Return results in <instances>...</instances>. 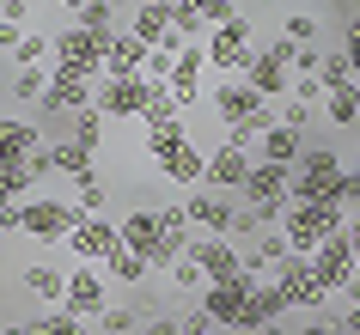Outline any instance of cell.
I'll list each match as a JSON object with an SVG mask.
<instances>
[{"mask_svg":"<svg viewBox=\"0 0 360 335\" xmlns=\"http://www.w3.org/2000/svg\"><path fill=\"white\" fill-rule=\"evenodd\" d=\"M300 152H305V134L300 129H269L263 140H257V152H250V159H257V165H281V171H293L300 165Z\"/></svg>","mask_w":360,"mask_h":335,"instance_id":"23","label":"cell"},{"mask_svg":"<svg viewBox=\"0 0 360 335\" xmlns=\"http://www.w3.org/2000/svg\"><path fill=\"white\" fill-rule=\"evenodd\" d=\"M336 323H342V335H360V305H342Z\"/></svg>","mask_w":360,"mask_h":335,"instance_id":"53","label":"cell"},{"mask_svg":"<svg viewBox=\"0 0 360 335\" xmlns=\"http://www.w3.org/2000/svg\"><path fill=\"white\" fill-rule=\"evenodd\" d=\"M202 19H208L214 31H220V25L232 19V0H202Z\"/></svg>","mask_w":360,"mask_h":335,"instance_id":"52","label":"cell"},{"mask_svg":"<svg viewBox=\"0 0 360 335\" xmlns=\"http://www.w3.org/2000/svg\"><path fill=\"white\" fill-rule=\"evenodd\" d=\"M25 329H31V335H92L79 317L61 311V305H49V311H31V317H25Z\"/></svg>","mask_w":360,"mask_h":335,"instance_id":"31","label":"cell"},{"mask_svg":"<svg viewBox=\"0 0 360 335\" xmlns=\"http://www.w3.org/2000/svg\"><path fill=\"white\" fill-rule=\"evenodd\" d=\"M171 6H202V0H171Z\"/></svg>","mask_w":360,"mask_h":335,"instance_id":"59","label":"cell"},{"mask_svg":"<svg viewBox=\"0 0 360 335\" xmlns=\"http://www.w3.org/2000/svg\"><path fill=\"white\" fill-rule=\"evenodd\" d=\"M287 183H293V171L257 165V159H250V177H245V189H238V207H281V202H293Z\"/></svg>","mask_w":360,"mask_h":335,"instance_id":"18","label":"cell"},{"mask_svg":"<svg viewBox=\"0 0 360 335\" xmlns=\"http://www.w3.org/2000/svg\"><path fill=\"white\" fill-rule=\"evenodd\" d=\"M92 335H98V329H92Z\"/></svg>","mask_w":360,"mask_h":335,"instance_id":"60","label":"cell"},{"mask_svg":"<svg viewBox=\"0 0 360 335\" xmlns=\"http://www.w3.org/2000/svg\"><path fill=\"white\" fill-rule=\"evenodd\" d=\"M257 335H287V323H275V329H257Z\"/></svg>","mask_w":360,"mask_h":335,"instance_id":"58","label":"cell"},{"mask_svg":"<svg viewBox=\"0 0 360 335\" xmlns=\"http://www.w3.org/2000/svg\"><path fill=\"white\" fill-rule=\"evenodd\" d=\"M342 207H354V214H360V165L342 171Z\"/></svg>","mask_w":360,"mask_h":335,"instance_id":"50","label":"cell"},{"mask_svg":"<svg viewBox=\"0 0 360 335\" xmlns=\"http://www.w3.org/2000/svg\"><path fill=\"white\" fill-rule=\"evenodd\" d=\"M177 147H190V122H184V116H177V122H159V129H147V140H141V152H147L153 165H159V159H171Z\"/></svg>","mask_w":360,"mask_h":335,"instance_id":"28","label":"cell"},{"mask_svg":"<svg viewBox=\"0 0 360 335\" xmlns=\"http://www.w3.org/2000/svg\"><path fill=\"white\" fill-rule=\"evenodd\" d=\"M31 189H37V177H31V159H13V165H0V195L25 202Z\"/></svg>","mask_w":360,"mask_h":335,"instance_id":"41","label":"cell"},{"mask_svg":"<svg viewBox=\"0 0 360 335\" xmlns=\"http://www.w3.org/2000/svg\"><path fill=\"white\" fill-rule=\"evenodd\" d=\"M342 232H348V244H354V262H360V214H348V225H342Z\"/></svg>","mask_w":360,"mask_h":335,"instance_id":"55","label":"cell"},{"mask_svg":"<svg viewBox=\"0 0 360 335\" xmlns=\"http://www.w3.org/2000/svg\"><path fill=\"white\" fill-rule=\"evenodd\" d=\"M184 104L171 98V86H147V104H141V129H159V122H177Z\"/></svg>","mask_w":360,"mask_h":335,"instance_id":"33","label":"cell"},{"mask_svg":"<svg viewBox=\"0 0 360 335\" xmlns=\"http://www.w3.org/2000/svg\"><path fill=\"white\" fill-rule=\"evenodd\" d=\"M104 305H110V275H104L98 262H79V268H68L61 311L79 317V323H98V317H104Z\"/></svg>","mask_w":360,"mask_h":335,"instance_id":"6","label":"cell"},{"mask_svg":"<svg viewBox=\"0 0 360 335\" xmlns=\"http://www.w3.org/2000/svg\"><path fill=\"white\" fill-rule=\"evenodd\" d=\"M104 275H110V287H141L153 268H147V256H134V250H116V256L104 262Z\"/></svg>","mask_w":360,"mask_h":335,"instance_id":"35","label":"cell"},{"mask_svg":"<svg viewBox=\"0 0 360 335\" xmlns=\"http://www.w3.org/2000/svg\"><path fill=\"white\" fill-rule=\"evenodd\" d=\"M74 25L98 31V37H116V31H122V25H116V6H110V0H86V6L74 13Z\"/></svg>","mask_w":360,"mask_h":335,"instance_id":"38","label":"cell"},{"mask_svg":"<svg viewBox=\"0 0 360 335\" xmlns=\"http://www.w3.org/2000/svg\"><path fill=\"white\" fill-rule=\"evenodd\" d=\"M202 74H208V49H202V43H184V49H177V61H171V79H165L171 98H177L184 110L202 98Z\"/></svg>","mask_w":360,"mask_h":335,"instance_id":"19","label":"cell"},{"mask_svg":"<svg viewBox=\"0 0 360 335\" xmlns=\"http://www.w3.org/2000/svg\"><path fill=\"white\" fill-rule=\"evenodd\" d=\"M141 317H147V311H141L134 298H129V305H104V317H98V335H129V329H141Z\"/></svg>","mask_w":360,"mask_h":335,"instance_id":"40","label":"cell"},{"mask_svg":"<svg viewBox=\"0 0 360 335\" xmlns=\"http://www.w3.org/2000/svg\"><path fill=\"white\" fill-rule=\"evenodd\" d=\"M56 6H61V13H68V19H74V13H79V6H86V0H56Z\"/></svg>","mask_w":360,"mask_h":335,"instance_id":"57","label":"cell"},{"mask_svg":"<svg viewBox=\"0 0 360 335\" xmlns=\"http://www.w3.org/2000/svg\"><path fill=\"white\" fill-rule=\"evenodd\" d=\"M250 37H257V25H250L245 13H232V19L220 25L208 43H202V49H208V67H214L220 79H245L250 55H257V49H250Z\"/></svg>","mask_w":360,"mask_h":335,"instance_id":"4","label":"cell"},{"mask_svg":"<svg viewBox=\"0 0 360 335\" xmlns=\"http://www.w3.org/2000/svg\"><path fill=\"white\" fill-rule=\"evenodd\" d=\"M116 238H122V250H134V256H153V250H159V214H153V207H129V214L116 220Z\"/></svg>","mask_w":360,"mask_h":335,"instance_id":"21","label":"cell"},{"mask_svg":"<svg viewBox=\"0 0 360 335\" xmlns=\"http://www.w3.org/2000/svg\"><path fill=\"white\" fill-rule=\"evenodd\" d=\"M134 335H177V311H171V305H165V311L141 317V329H134Z\"/></svg>","mask_w":360,"mask_h":335,"instance_id":"48","label":"cell"},{"mask_svg":"<svg viewBox=\"0 0 360 335\" xmlns=\"http://www.w3.org/2000/svg\"><path fill=\"white\" fill-rule=\"evenodd\" d=\"M275 287L287 293L293 311H330V293L318 287V275H311V262H305V256H287L281 268H275Z\"/></svg>","mask_w":360,"mask_h":335,"instance_id":"14","label":"cell"},{"mask_svg":"<svg viewBox=\"0 0 360 335\" xmlns=\"http://www.w3.org/2000/svg\"><path fill=\"white\" fill-rule=\"evenodd\" d=\"M184 214H190V232H202V238H226L238 202L220 195V189H190V195H184Z\"/></svg>","mask_w":360,"mask_h":335,"instance_id":"11","label":"cell"},{"mask_svg":"<svg viewBox=\"0 0 360 335\" xmlns=\"http://www.w3.org/2000/svg\"><path fill=\"white\" fill-rule=\"evenodd\" d=\"M159 214V232L165 238H190V214H184V202H165V207H153Z\"/></svg>","mask_w":360,"mask_h":335,"instance_id":"44","label":"cell"},{"mask_svg":"<svg viewBox=\"0 0 360 335\" xmlns=\"http://www.w3.org/2000/svg\"><path fill=\"white\" fill-rule=\"evenodd\" d=\"M19 220H25V202L0 195V238H19Z\"/></svg>","mask_w":360,"mask_h":335,"instance_id":"49","label":"cell"},{"mask_svg":"<svg viewBox=\"0 0 360 335\" xmlns=\"http://www.w3.org/2000/svg\"><path fill=\"white\" fill-rule=\"evenodd\" d=\"M323 122H330V129H354V122H360V86L323 92Z\"/></svg>","mask_w":360,"mask_h":335,"instance_id":"29","label":"cell"},{"mask_svg":"<svg viewBox=\"0 0 360 335\" xmlns=\"http://www.w3.org/2000/svg\"><path fill=\"white\" fill-rule=\"evenodd\" d=\"M208 110H214V122H220V129H238V122H250V116L263 110V98L250 92L245 79H220V86L208 92Z\"/></svg>","mask_w":360,"mask_h":335,"instance_id":"16","label":"cell"},{"mask_svg":"<svg viewBox=\"0 0 360 335\" xmlns=\"http://www.w3.org/2000/svg\"><path fill=\"white\" fill-rule=\"evenodd\" d=\"M19 287L49 311V305H61V293H68V268H56V262H25V268H19Z\"/></svg>","mask_w":360,"mask_h":335,"instance_id":"22","label":"cell"},{"mask_svg":"<svg viewBox=\"0 0 360 335\" xmlns=\"http://www.w3.org/2000/svg\"><path fill=\"white\" fill-rule=\"evenodd\" d=\"M348 225V207L342 202H287V214H281V238H287V250L293 256H311L330 232H342Z\"/></svg>","mask_w":360,"mask_h":335,"instance_id":"1","label":"cell"},{"mask_svg":"<svg viewBox=\"0 0 360 335\" xmlns=\"http://www.w3.org/2000/svg\"><path fill=\"white\" fill-rule=\"evenodd\" d=\"M245 177H250V152H238V147H220L208 152V171H202V189H220V195H232L238 202V189H245Z\"/></svg>","mask_w":360,"mask_h":335,"instance_id":"17","label":"cell"},{"mask_svg":"<svg viewBox=\"0 0 360 335\" xmlns=\"http://www.w3.org/2000/svg\"><path fill=\"white\" fill-rule=\"evenodd\" d=\"M68 250H74L79 262H98V268H104V262L122 250V238H116V220H104V214H79V225L68 232Z\"/></svg>","mask_w":360,"mask_h":335,"instance_id":"12","label":"cell"},{"mask_svg":"<svg viewBox=\"0 0 360 335\" xmlns=\"http://www.w3.org/2000/svg\"><path fill=\"white\" fill-rule=\"evenodd\" d=\"M0 19H6V25H25V31H31V0H0Z\"/></svg>","mask_w":360,"mask_h":335,"instance_id":"51","label":"cell"},{"mask_svg":"<svg viewBox=\"0 0 360 335\" xmlns=\"http://www.w3.org/2000/svg\"><path fill=\"white\" fill-rule=\"evenodd\" d=\"M318 31H323V25L311 19V13H293V19H287V31H281V37H287V43H318Z\"/></svg>","mask_w":360,"mask_h":335,"instance_id":"47","label":"cell"},{"mask_svg":"<svg viewBox=\"0 0 360 335\" xmlns=\"http://www.w3.org/2000/svg\"><path fill=\"white\" fill-rule=\"evenodd\" d=\"M43 92H49V67H19L13 74V98L19 104H43Z\"/></svg>","mask_w":360,"mask_h":335,"instance_id":"42","label":"cell"},{"mask_svg":"<svg viewBox=\"0 0 360 335\" xmlns=\"http://www.w3.org/2000/svg\"><path fill=\"white\" fill-rule=\"evenodd\" d=\"M49 152H56V177H79L86 165H98L92 152L79 147V140H68V134H61V140H49Z\"/></svg>","mask_w":360,"mask_h":335,"instance_id":"37","label":"cell"},{"mask_svg":"<svg viewBox=\"0 0 360 335\" xmlns=\"http://www.w3.org/2000/svg\"><path fill=\"white\" fill-rule=\"evenodd\" d=\"M287 335H342V323H336V311H305V323Z\"/></svg>","mask_w":360,"mask_h":335,"instance_id":"46","label":"cell"},{"mask_svg":"<svg viewBox=\"0 0 360 335\" xmlns=\"http://www.w3.org/2000/svg\"><path fill=\"white\" fill-rule=\"evenodd\" d=\"M129 31L147 43V49H159V43L171 37V0H141L134 19H129Z\"/></svg>","mask_w":360,"mask_h":335,"instance_id":"26","label":"cell"},{"mask_svg":"<svg viewBox=\"0 0 360 335\" xmlns=\"http://www.w3.org/2000/svg\"><path fill=\"white\" fill-rule=\"evenodd\" d=\"M287 311H293V305H287L281 287H275V280H257V287H250V305H245V323H238V329H245V335L275 329V323H287Z\"/></svg>","mask_w":360,"mask_h":335,"instance_id":"20","label":"cell"},{"mask_svg":"<svg viewBox=\"0 0 360 335\" xmlns=\"http://www.w3.org/2000/svg\"><path fill=\"white\" fill-rule=\"evenodd\" d=\"M37 147H43V129H37V122H25V116H0V165L31 159Z\"/></svg>","mask_w":360,"mask_h":335,"instance_id":"25","label":"cell"},{"mask_svg":"<svg viewBox=\"0 0 360 335\" xmlns=\"http://www.w3.org/2000/svg\"><path fill=\"white\" fill-rule=\"evenodd\" d=\"M318 79H323V92H336V86H354V67H348V55H342V43H330V49H323Z\"/></svg>","mask_w":360,"mask_h":335,"instance_id":"39","label":"cell"},{"mask_svg":"<svg viewBox=\"0 0 360 335\" xmlns=\"http://www.w3.org/2000/svg\"><path fill=\"white\" fill-rule=\"evenodd\" d=\"M68 140H79V147L98 159V147H104V116L98 110H79V116H68Z\"/></svg>","mask_w":360,"mask_h":335,"instance_id":"36","label":"cell"},{"mask_svg":"<svg viewBox=\"0 0 360 335\" xmlns=\"http://www.w3.org/2000/svg\"><path fill=\"white\" fill-rule=\"evenodd\" d=\"M0 335H31V329H25L19 317H0Z\"/></svg>","mask_w":360,"mask_h":335,"instance_id":"56","label":"cell"},{"mask_svg":"<svg viewBox=\"0 0 360 335\" xmlns=\"http://www.w3.org/2000/svg\"><path fill=\"white\" fill-rule=\"evenodd\" d=\"M92 92H98V79L74 74V67H49V92H43L37 116H79V110H92Z\"/></svg>","mask_w":360,"mask_h":335,"instance_id":"10","label":"cell"},{"mask_svg":"<svg viewBox=\"0 0 360 335\" xmlns=\"http://www.w3.org/2000/svg\"><path fill=\"white\" fill-rule=\"evenodd\" d=\"M104 49H110V37H98V31H86L74 19L56 31V67H74L86 79H104Z\"/></svg>","mask_w":360,"mask_h":335,"instance_id":"7","label":"cell"},{"mask_svg":"<svg viewBox=\"0 0 360 335\" xmlns=\"http://www.w3.org/2000/svg\"><path fill=\"white\" fill-rule=\"evenodd\" d=\"M281 122L287 129H311V122H318V104H300V98H281Z\"/></svg>","mask_w":360,"mask_h":335,"instance_id":"45","label":"cell"},{"mask_svg":"<svg viewBox=\"0 0 360 335\" xmlns=\"http://www.w3.org/2000/svg\"><path fill=\"white\" fill-rule=\"evenodd\" d=\"M293 49L300 43H287V37H275V43H263L257 55H250V67H245V86L263 104H281L287 92H293Z\"/></svg>","mask_w":360,"mask_h":335,"instance_id":"3","label":"cell"},{"mask_svg":"<svg viewBox=\"0 0 360 335\" xmlns=\"http://www.w3.org/2000/svg\"><path fill=\"white\" fill-rule=\"evenodd\" d=\"M19 37H25V25H6V19H0V49H6V55L19 49Z\"/></svg>","mask_w":360,"mask_h":335,"instance_id":"54","label":"cell"},{"mask_svg":"<svg viewBox=\"0 0 360 335\" xmlns=\"http://www.w3.org/2000/svg\"><path fill=\"white\" fill-rule=\"evenodd\" d=\"M202 171H208V152L195 147V140H190V147H177L171 159H159V177H165L171 189H202Z\"/></svg>","mask_w":360,"mask_h":335,"instance_id":"24","label":"cell"},{"mask_svg":"<svg viewBox=\"0 0 360 335\" xmlns=\"http://www.w3.org/2000/svg\"><path fill=\"white\" fill-rule=\"evenodd\" d=\"M305 262H311V275H318V287H323L330 298H336L342 287H348V280L360 275V262H354V244H348V232H330V238H323V244H318V250H311Z\"/></svg>","mask_w":360,"mask_h":335,"instance_id":"8","label":"cell"},{"mask_svg":"<svg viewBox=\"0 0 360 335\" xmlns=\"http://www.w3.org/2000/svg\"><path fill=\"white\" fill-rule=\"evenodd\" d=\"M141 104H147V79L129 74V79H98V92H92V110L104 116V122H141Z\"/></svg>","mask_w":360,"mask_h":335,"instance_id":"9","label":"cell"},{"mask_svg":"<svg viewBox=\"0 0 360 335\" xmlns=\"http://www.w3.org/2000/svg\"><path fill=\"white\" fill-rule=\"evenodd\" d=\"M141 61H147V43L134 37V31H116L110 49H104V74H110V79H129V74H141Z\"/></svg>","mask_w":360,"mask_h":335,"instance_id":"27","label":"cell"},{"mask_svg":"<svg viewBox=\"0 0 360 335\" xmlns=\"http://www.w3.org/2000/svg\"><path fill=\"white\" fill-rule=\"evenodd\" d=\"M342 152L323 147V140H311V147L300 152V165H293V183H287V195L293 202H342Z\"/></svg>","mask_w":360,"mask_h":335,"instance_id":"2","label":"cell"},{"mask_svg":"<svg viewBox=\"0 0 360 335\" xmlns=\"http://www.w3.org/2000/svg\"><path fill=\"white\" fill-rule=\"evenodd\" d=\"M79 225V207L61 202V195H31L25 202V220H19V238L31 244H68V232Z\"/></svg>","mask_w":360,"mask_h":335,"instance_id":"5","label":"cell"},{"mask_svg":"<svg viewBox=\"0 0 360 335\" xmlns=\"http://www.w3.org/2000/svg\"><path fill=\"white\" fill-rule=\"evenodd\" d=\"M250 287H257V280H245V275L238 280H214V287L195 293V305H202L220 329H238V323H245V305H250Z\"/></svg>","mask_w":360,"mask_h":335,"instance_id":"13","label":"cell"},{"mask_svg":"<svg viewBox=\"0 0 360 335\" xmlns=\"http://www.w3.org/2000/svg\"><path fill=\"white\" fill-rule=\"evenodd\" d=\"M68 189H74L79 214H104V195H110V189H104V171H98V165H86L79 177H68Z\"/></svg>","mask_w":360,"mask_h":335,"instance_id":"30","label":"cell"},{"mask_svg":"<svg viewBox=\"0 0 360 335\" xmlns=\"http://www.w3.org/2000/svg\"><path fill=\"white\" fill-rule=\"evenodd\" d=\"M13 61H19V67H56V37H49V31H25L19 49H13Z\"/></svg>","mask_w":360,"mask_h":335,"instance_id":"32","label":"cell"},{"mask_svg":"<svg viewBox=\"0 0 360 335\" xmlns=\"http://www.w3.org/2000/svg\"><path fill=\"white\" fill-rule=\"evenodd\" d=\"M165 275H171V293H177V298H184V293H202V287H208V275H202V268L190 262V250H184V256L171 262Z\"/></svg>","mask_w":360,"mask_h":335,"instance_id":"43","label":"cell"},{"mask_svg":"<svg viewBox=\"0 0 360 335\" xmlns=\"http://www.w3.org/2000/svg\"><path fill=\"white\" fill-rule=\"evenodd\" d=\"M190 262L208 275V287H214V280H238V275H245V256H238V244H232V238H190Z\"/></svg>","mask_w":360,"mask_h":335,"instance_id":"15","label":"cell"},{"mask_svg":"<svg viewBox=\"0 0 360 335\" xmlns=\"http://www.w3.org/2000/svg\"><path fill=\"white\" fill-rule=\"evenodd\" d=\"M336 13H342V55H348L354 86H360V0H336Z\"/></svg>","mask_w":360,"mask_h":335,"instance_id":"34","label":"cell"}]
</instances>
